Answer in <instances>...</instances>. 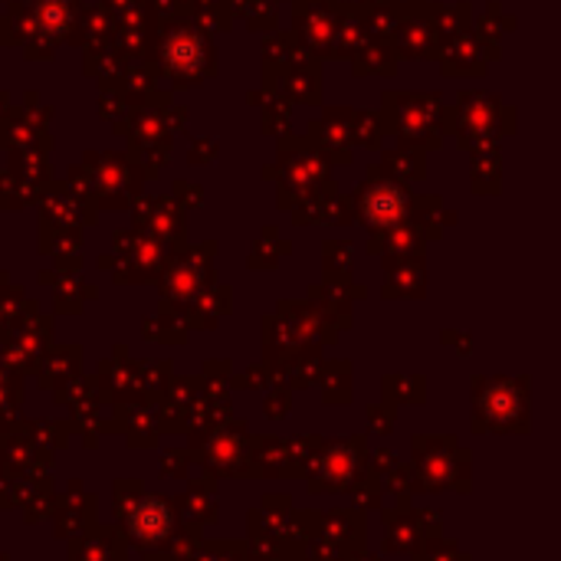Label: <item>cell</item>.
<instances>
[{"label": "cell", "instance_id": "6da1fadb", "mask_svg": "<svg viewBox=\"0 0 561 561\" xmlns=\"http://www.w3.org/2000/svg\"><path fill=\"white\" fill-rule=\"evenodd\" d=\"M171 526V519H168V513H164V506L161 503H145V506H138V513H135V533L138 536H145V539H161V533Z\"/></svg>", "mask_w": 561, "mask_h": 561}]
</instances>
